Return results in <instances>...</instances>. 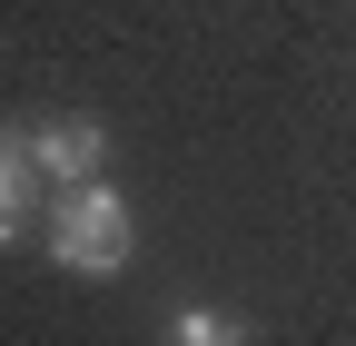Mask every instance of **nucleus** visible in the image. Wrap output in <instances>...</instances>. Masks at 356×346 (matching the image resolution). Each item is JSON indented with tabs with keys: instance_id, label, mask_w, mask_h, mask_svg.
Wrapping results in <instances>:
<instances>
[{
	"instance_id": "nucleus-1",
	"label": "nucleus",
	"mask_w": 356,
	"mask_h": 346,
	"mask_svg": "<svg viewBox=\"0 0 356 346\" xmlns=\"http://www.w3.org/2000/svg\"><path fill=\"white\" fill-rule=\"evenodd\" d=\"M129 247H139V218H129V198H119L109 179L60 188V208H50V257H60L70 277H119Z\"/></svg>"
},
{
	"instance_id": "nucleus-2",
	"label": "nucleus",
	"mask_w": 356,
	"mask_h": 346,
	"mask_svg": "<svg viewBox=\"0 0 356 346\" xmlns=\"http://www.w3.org/2000/svg\"><path fill=\"white\" fill-rule=\"evenodd\" d=\"M30 158L50 168L60 188H79V179H99V158H109V129L89 119V109H79V119H50V129H30Z\"/></svg>"
},
{
	"instance_id": "nucleus-3",
	"label": "nucleus",
	"mask_w": 356,
	"mask_h": 346,
	"mask_svg": "<svg viewBox=\"0 0 356 346\" xmlns=\"http://www.w3.org/2000/svg\"><path fill=\"white\" fill-rule=\"evenodd\" d=\"M30 139H0V247H10L20 228H30Z\"/></svg>"
},
{
	"instance_id": "nucleus-4",
	"label": "nucleus",
	"mask_w": 356,
	"mask_h": 346,
	"mask_svg": "<svg viewBox=\"0 0 356 346\" xmlns=\"http://www.w3.org/2000/svg\"><path fill=\"white\" fill-rule=\"evenodd\" d=\"M159 346H248V327H238L228 307H178Z\"/></svg>"
}]
</instances>
